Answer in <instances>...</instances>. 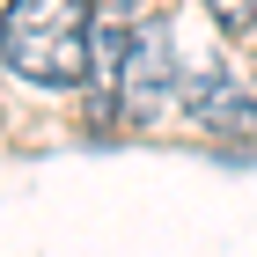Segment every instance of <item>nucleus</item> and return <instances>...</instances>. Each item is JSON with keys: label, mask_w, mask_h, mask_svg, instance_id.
I'll return each instance as SVG.
<instances>
[{"label": "nucleus", "mask_w": 257, "mask_h": 257, "mask_svg": "<svg viewBox=\"0 0 257 257\" xmlns=\"http://www.w3.org/2000/svg\"><path fill=\"white\" fill-rule=\"evenodd\" d=\"M206 15H213V30H228V37H250L257 30V0H198Z\"/></svg>", "instance_id": "4"}, {"label": "nucleus", "mask_w": 257, "mask_h": 257, "mask_svg": "<svg viewBox=\"0 0 257 257\" xmlns=\"http://www.w3.org/2000/svg\"><path fill=\"white\" fill-rule=\"evenodd\" d=\"M191 118H198V133H213V140H257V96L213 81V88H191Z\"/></svg>", "instance_id": "3"}, {"label": "nucleus", "mask_w": 257, "mask_h": 257, "mask_svg": "<svg viewBox=\"0 0 257 257\" xmlns=\"http://www.w3.org/2000/svg\"><path fill=\"white\" fill-rule=\"evenodd\" d=\"M96 59V0H8L0 66L30 88H88Z\"/></svg>", "instance_id": "1"}, {"label": "nucleus", "mask_w": 257, "mask_h": 257, "mask_svg": "<svg viewBox=\"0 0 257 257\" xmlns=\"http://www.w3.org/2000/svg\"><path fill=\"white\" fill-rule=\"evenodd\" d=\"M177 96H184V74L169 52V30L162 22H118V74L103 81V96H88V110L118 125H155L177 110Z\"/></svg>", "instance_id": "2"}]
</instances>
